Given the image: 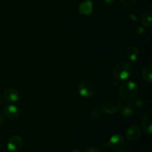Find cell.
Listing matches in <instances>:
<instances>
[{
    "instance_id": "1",
    "label": "cell",
    "mask_w": 152,
    "mask_h": 152,
    "mask_svg": "<svg viewBox=\"0 0 152 152\" xmlns=\"http://www.w3.org/2000/svg\"><path fill=\"white\" fill-rule=\"evenodd\" d=\"M121 105V99L117 95L109 94L102 100V109L106 114H115L120 109Z\"/></svg>"
},
{
    "instance_id": "2",
    "label": "cell",
    "mask_w": 152,
    "mask_h": 152,
    "mask_svg": "<svg viewBox=\"0 0 152 152\" xmlns=\"http://www.w3.org/2000/svg\"><path fill=\"white\" fill-rule=\"evenodd\" d=\"M138 94V86L134 82L126 81L121 85L120 88V96L127 101L136 99Z\"/></svg>"
},
{
    "instance_id": "3",
    "label": "cell",
    "mask_w": 152,
    "mask_h": 152,
    "mask_svg": "<svg viewBox=\"0 0 152 152\" xmlns=\"http://www.w3.org/2000/svg\"><path fill=\"white\" fill-rule=\"evenodd\" d=\"M132 73V66L127 62H120L114 66L113 76L117 81H123L129 78Z\"/></svg>"
},
{
    "instance_id": "4",
    "label": "cell",
    "mask_w": 152,
    "mask_h": 152,
    "mask_svg": "<svg viewBox=\"0 0 152 152\" xmlns=\"http://www.w3.org/2000/svg\"><path fill=\"white\" fill-rule=\"evenodd\" d=\"M95 90L94 84L89 80H85L79 85V93L84 98L91 97L94 94Z\"/></svg>"
},
{
    "instance_id": "5",
    "label": "cell",
    "mask_w": 152,
    "mask_h": 152,
    "mask_svg": "<svg viewBox=\"0 0 152 152\" xmlns=\"http://www.w3.org/2000/svg\"><path fill=\"white\" fill-rule=\"evenodd\" d=\"M22 145H23V140L19 135H13L7 140V149L12 152L19 151L22 148Z\"/></svg>"
},
{
    "instance_id": "6",
    "label": "cell",
    "mask_w": 152,
    "mask_h": 152,
    "mask_svg": "<svg viewBox=\"0 0 152 152\" xmlns=\"http://www.w3.org/2000/svg\"><path fill=\"white\" fill-rule=\"evenodd\" d=\"M125 142L124 137L120 134H115L112 135L108 141V145L113 150L120 149L123 146Z\"/></svg>"
},
{
    "instance_id": "7",
    "label": "cell",
    "mask_w": 152,
    "mask_h": 152,
    "mask_svg": "<svg viewBox=\"0 0 152 152\" xmlns=\"http://www.w3.org/2000/svg\"><path fill=\"white\" fill-rule=\"evenodd\" d=\"M3 114L9 119H16L20 114V110L18 107L13 105H6L3 109Z\"/></svg>"
},
{
    "instance_id": "8",
    "label": "cell",
    "mask_w": 152,
    "mask_h": 152,
    "mask_svg": "<svg viewBox=\"0 0 152 152\" xmlns=\"http://www.w3.org/2000/svg\"><path fill=\"white\" fill-rule=\"evenodd\" d=\"M4 97L7 101L10 102H18L20 98L19 91L13 88H9L6 89L4 92Z\"/></svg>"
},
{
    "instance_id": "9",
    "label": "cell",
    "mask_w": 152,
    "mask_h": 152,
    "mask_svg": "<svg viewBox=\"0 0 152 152\" xmlns=\"http://www.w3.org/2000/svg\"><path fill=\"white\" fill-rule=\"evenodd\" d=\"M152 114L151 111H148V112L145 113L144 115L143 118H142V122H141V125H142V128L145 132L148 133V134H151L152 133Z\"/></svg>"
},
{
    "instance_id": "10",
    "label": "cell",
    "mask_w": 152,
    "mask_h": 152,
    "mask_svg": "<svg viewBox=\"0 0 152 152\" xmlns=\"http://www.w3.org/2000/svg\"><path fill=\"white\" fill-rule=\"evenodd\" d=\"M78 10L79 12L83 15L88 16V15L91 14L93 12V2L91 0H86L80 3Z\"/></svg>"
},
{
    "instance_id": "11",
    "label": "cell",
    "mask_w": 152,
    "mask_h": 152,
    "mask_svg": "<svg viewBox=\"0 0 152 152\" xmlns=\"http://www.w3.org/2000/svg\"><path fill=\"white\" fill-rule=\"evenodd\" d=\"M126 137L131 141H134L139 139L141 136V131L137 126H130L126 131Z\"/></svg>"
},
{
    "instance_id": "12",
    "label": "cell",
    "mask_w": 152,
    "mask_h": 152,
    "mask_svg": "<svg viewBox=\"0 0 152 152\" xmlns=\"http://www.w3.org/2000/svg\"><path fill=\"white\" fill-rule=\"evenodd\" d=\"M140 50L136 45H131L127 50V57L131 62H135L138 59Z\"/></svg>"
},
{
    "instance_id": "13",
    "label": "cell",
    "mask_w": 152,
    "mask_h": 152,
    "mask_svg": "<svg viewBox=\"0 0 152 152\" xmlns=\"http://www.w3.org/2000/svg\"><path fill=\"white\" fill-rule=\"evenodd\" d=\"M151 12L148 10V11H145L140 16V22L141 24L143 25L144 27H150L151 25Z\"/></svg>"
},
{
    "instance_id": "14",
    "label": "cell",
    "mask_w": 152,
    "mask_h": 152,
    "mask_svg": "<svg viewBox=\"0 0 152 152\" xmlns=\"http://www.w3.org/2000/svg\"><path fill=\"white\" fill-rule=\"evenodd\" d=\"M134 113V106L132 103L126 104L122 109V114L126 118H129Z\"/></svg>"
},
{
    "instance_id": "15",
    "label": "cell",
    "mask_w": 152,
    "mask_h": 152,
    "mask_svg": "<svg viewBox=\"0 0 152 152\" xmlns=\"http://www.w3.org/2000/svg\"><path fill=\"white\" fill-rule=\"evenodd\" d=\"M142 77L145 82L151 83L152 81V66L148 65L142 71Z\"/></svg>"
},
{
    "instance_id": "16",
    "label": "cell",
    "mask_w": 152,
    "mask_h": 152,
    "mask_svg": "<svg viewBox=\"0 0 152 152\" xmlns=\"http://www.w3.org/2000/svg\"><path fill=\"white\" fill-rule=\"evenodd\" d=\"M91 115L92 118H99L101 116L100 111L98 108H94L91 111Z\"/></svg>"
},
{
    "instance_id": "17",
    "label": "cell",
    "mask_w": 152,
    "mask_h": 152,
    "mask_svg": "<svg viewBox=\"0 0 152 152\" xmlns=\"http://www.w3.org/2000/svg\"><path fill=\"white\" fill-rule=\"evenodd\" d=\"M120 1L124 5L127 6V7H132L134 4H136L137 0H120Z\"/></svg>"
},
{
    "instance_id": "18",
    "label": "cell",
    "mask_w": 152,
    "mask_h": 152,
    "mask_svg": "<svg viewBox=\"0 0 152 152\" xmlns=\"http://www.w3.org/2000/svg\"><path fill=\"white\" fill-rule=\"evenodd\" d=\"M134 32L137 34H138V35H142L145 33V30H144V28L142 27L137 26L136 28H134Z\"/></svg>"
},
{
    "instance_id": "19",
    "label": "cell",
    "mask_w": 152,
    "mask_h": 152,
    "mask_svg": "<svg viewBox=\"0 0 152 152\" xmlns=\"http://www.w3.org/2000/svg\"><path fill=\"white\" fill-rule=\"evenodd\" d=\"M135 99L134 104H135V105H136L137 108H140L143 106L144 102L142 99Z\"/></svg>"
},
{
    "instance_id": "20",
    "label": "cell",
    "mask_w": 152,
    "mask_h": 152,
    "mask_svg": "<svg viewBox=\"0 0 152 152\" xmlns=\"http://www.w3.org/2000/svg\"><path fill=\"white\" fill-rule=\"evenodd\" d=\"M84 152H102L99 148H95V147H90L84 151Z\"/></svg>"
},
{
    "instance_id": "21",
    "label": "cell",
    "mask_w": 152,
    "mask_h": 152,
    "mask_svg": "<svg viewBox=\"0 0 152 152\" xmlns=\"http://www.w3.org/2000/svg\"><path fill=\"white\" fill-rule=\"evenodd\" d=\"M115 1L116 0H102V1L106 4H113Z\"/></svg>"
},
{
    "instance_id": "22",
    "label": "cell",
    "mask_w": 152,
    "mask_h": 152,
    "mask_svg": "<svg viewBox=\"0 0 152 152\" xmlns=\"http://www.w3.org/2000/svg\"><path fill=\"white\" fill-rule=\"evenodd\" d=\"M3 123H4V117L1 113H0V126H2Z\"/></svg>"
},
{
    "instance_id": "23",
    "label": "cell",
    "mask_w": 152,
    "mask_h": 152,
    "mask_svg": "<svg viewBox=\"0 0 152 152\" xmlns=\"http://www.w3.org/2000/svg\"><path fill=\"white\" fill-rule=\"evenodd\" d=\"M129 17L130 18V19H133V20H134V19L137 20L136 16H135V15H134V14H129Z\"/></svg>"
},
{
    "instance_id": "24",
    "label": "cell",
    "mask_w": 152,
    "mask_h": 152,
    "mask_svg": "<svg viewBox=\"0 0 152 152\" xmlns=\"http://www.w3.org/2000/svg\"><path fill=\"white\" fill-rule=\"evenodd\" d=\"M115 152H130V151H128V150H126V149H118V150H117Z\"/></svg>"
},
{
    "instance_id": "25",
    "label": "cell",
    "mask_w": 152,
    "mask_h": 152,
    "mask_svg": "<svg viewBox=\"0 0 152 152\" xmlns=\"http://www.w3.org/2000/svg\"><path fill=\"white\" fill-rule=\"evenodd\" d=\"M70 152H81L80 151V150L78 149V148H75V149H73V150H71V151Z\"/></svg>"
},
{
    "instance_id": "26",
    "label": "cell",
    "mask_w": 152,
    "mask_h": 152,
    "mask_svg": "<svg viewBox=\"0 0 152 152\" xmlns=\"http://www.w3.org/2000/svg\"><path fill=\"white\" fill-rule=\"evenodd\" d=\"M1 97L0 96V105H1Z\"/></svg>"
}]
</instances>
